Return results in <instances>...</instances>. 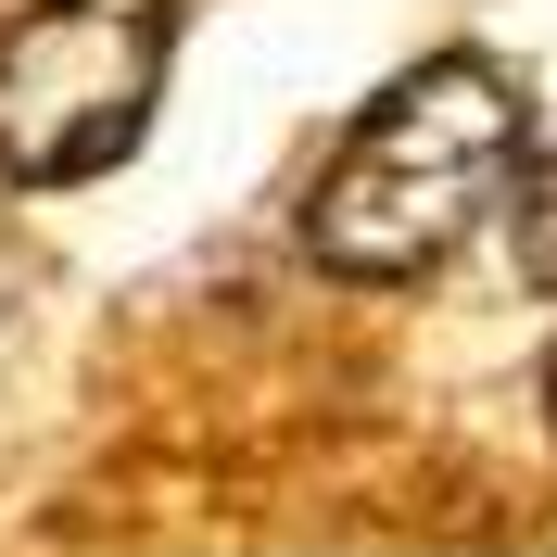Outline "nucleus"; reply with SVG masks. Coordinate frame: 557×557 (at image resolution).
Returning a JSON list of instances; mask_svg holds the SVG:
<instances>
[{
	"mask_svg": "<svg viewBox=\"0 0 557 557\" xmlns=\"http://www.w3.org/2000/svg\"><path fill=\"white\" fill-rule=\"evenodd\" d=\"M545 406H557V368H545Z\"/></svg>",
	"mask_w": 557,
	"mask_h": 557,
	"instance_id": "5",
	"label": "nucleus"
},
{
	"mask_svg": "<svg viewBox=\"0 0 557 557\" xmlns=\"http://www.w3.org/2000/svg\"><path fill=\"white\" fill-rule=\"evenodd\" d=\"M165 0H38L0 26V190H76L165 89Z\"/></svg>",
	"mask_w": 557,
	"mask_h": 557,
	"instance_id": "2",
	"label": "nucleus"
},
{
	"mask_svg": "<svg viewBox=\"0 0 557 557\" xmlns=\"http://www.w3.org/2000/svg\"><path fill=\"white\" fill-rule=\"evenodd\" d=\"M520 165H532L520 76L494 51H431L418 76H393L381 102L355 114V139L330 152V177L305 203V242L343 278H418L494 203H520Z\"/></svg>",
	"mask_w": 557,
	"mask_h": 557,
	"instance_id": "1",
	"label": "nucleus"
},
{
	"mask_svg": "<svg viewBox=\"0 0 557 557\" xmlns=\"http://www.w3.org/2000/svg\"><path fill=\"white\" fill-rule=\"evenodd\" d=\"M13 292H26V253H13V228H0V317H13Z\"/></svg>",
	"mask_w": 557,
	"mask_h": 557,
	"instance_id": "4",
	"label": "nucleus"
},
{
	"mask_svg": "<svg viewBox=\"0 0 557 557\" xmlns=\"http://www.w3.org/2000/svg\"><path fill=\"white\" fill-rule=\"evenodd\" d=\"M507 228H520V267L557 292V139L520 165V203H507Z\"/></svg>",
	"mask_w": 557,
	"mask_h": 557,
	"instance_id": "3",
	"label": "nucleus"
}]
</instances>
